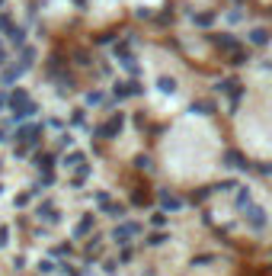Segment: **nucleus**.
Here are the masks:
<instances>
[{"mask_svg":"<svg viewBox=\"0 0 272 276\" xmlns=\"http://www.w3.org/2000/svg\"><path fill=\"white\" fill-rule=\"evenodd\" d=\"M215 190H221V193H227V190H240V186L234 183V180H221V183H215Z\"/></svg>","mask_w":272,"mask_h":276,"instance_id":"9d476101","label":"nucleus"},{"mask_svg":"<svg viewBox=\"0 0 272 276\" xmlns=\"http://www.w3.org/2000/svg\"><path fill=\"white\" fill-rule=\"evenodd\" d=\"M157 87H160L163 93H173V90H176V80H173V77H160V80H157Z\"/></svg>","mask_w":272,"mask_h":276,"instance_id":"0eeeda50","label":"nucleus"},{"mask_svg":"<svg viewBox=\"0 0 272 276\" xmlns=\"http://www.w3.org/2000/svg\"><path fill=\"white\" fill-rule=\"evenodd\" d=\"M234 209H250V186H240V190H237Z\"/></svg>","mask_w":272,"mask_h":276,"instance_id":"20e7f679","label":"nucleus"},{"mask_svg":"<svg viewBox=\"0 0 272 276\" xmlns=\"http://www.w3.org/2000/svg\"><path fill=\"white\" fill-rule=\"evenodd\" d=\"M151 221H154V225H163V221H167V215L157 212V215H151Z\"/></svg>","mask_w":272,"mask_h":276,"instance_id":"ddd939ff","label":"nucleus"},{"mask_svg":"<svg viewBox=\"0 0 272 276\" xmlns=\"http://www.w3.org/2000/svg\"><path fill=\"white\" fill-rule=\"evenodd\" d=\"M195 23H199V26H212V23H215V13H212V10H208V13H199V16H195Z\"/></svg>","mask_w":272,"mask_h":276,"instance_id":"6e6552de","label":"nucleus"},{"mask_svg":"<svg viewBox=\"0 0 272 276\" xmlns=\"http://www.w3.org/2000/svg\"><path fill=\"white\" fill-rule=\"evenodd\" d=\"M135 234H138V225H122V228H115V241L135 238Z\"/></svg>","mask_w":272,"mask_h":276,"instance_id":"423d86ee","label":"nucleus"},{"mask_svg":"<svg viewBox=\"0 0 272 276\" xmlns=\"http://www.w3.org/2000/svg\"><path fill=\"white\" fill-rule=\"evenodd\" d=\"M160 199H163V206H167V209H180V206H182L180 199H173L170 193H160Z\"/></svg>","mask_w":272,"mask_h":276,"instance_id":"1a4fd4ad","label":"nucleus"},{"mask_svg":"<svg viewBox=\"0 0 272 276\" xmlns=\"http://www.w3.org/2000/svg\"><path fill=\"white\" fill-rule=\"evenodd\" d=\"M263 68H266V71H272V61H263Z\"/></svg>","mask_w":272,"mask_h":276,"instance_id":"2eb2a0df","label":"nucleus"},{"mask_svg":"<svg viewBox=\"0 0 272 276\" xmlns=\"http://www.w3.org/2000/svg\"><path fill=\"white\" fill-rule=\"evenodd\" d=\"M212 42L218 45V49H227V52L240 49V42H237V39H230V36H212Z\"/></svg>","mask_w":272,"mask_h":276,"instance_id":"7ed1b4c3","label":"nucleus"},{"mask_svg":"<svg viewBox=\"0 0 272 276\" xmlns=\"http://www.w3.org/2000/svg\"><path fill=\"white\" fill-rule=\"evenodd\" d=\"M240 16H243L240 10H230V13H227V19H230V23H240Z\"/></svg>","mask_w":272,"mask_h":276,"instance_id":"f8f14e48","label":"nucleus"},{"mask_svg":"<svg viewBox=\"0 0 272 276\" xmlns=\"http://www.w3.org/2000/svg\"><path fill=\"white\" fill-rule=\"evenodd\" d=\"M247 219H250V225H253V228H263V225H266V209H263V206H250L247 209Z\"/></svg>","mask_w":272,"mask_h":276,"instance_id":"f03ea898","label":"nucleus"},{"mask_svg":"<svg viewBox=\"0 0 272 276\" xmlns=\"http://www.w3.org/2000/svg\"><path fill=\"white\" fill-rule=\"evenodd\" d=\"M163 241H170V238L160 231V234H151V238H147V244H151V247H157V244H163Z\"/></svg>","mask_w":272,"mask_h":276,"instance_id":"9b49d317","label":"nucleus"},{"mask_svg":"<svg viewBox=\"0 0 272 276\" xmlns=\"http://www.w3.org/2000/svg\"><path fill=\"white\" fill-rule=\"evenodd\" d=\"M272 42V29L269 26H253V29H250V45H269Z\"/></svg>","mask_w":272,"mask_h":276,"instance_id":"f257e3e1","label":"nucleus"},{"mask_svg":"<svg viewBox=\"0 0 272 276\" xmlns=\"http://www.w3.org/2000/svg\"><path fill=\"white\" fill-rule=\"evenodd\" d=\"M224 161H227V167H247V158H243L240 151H227Z\"/></svg>","mask_w":272,"mask_h":276,"instance_id":"39448f33","label":"nucleus"},{"mask_svg":"<svg viewBox=\"0 0 272 276\" xmlns=\"http://www.w3.org/2000/svg\"><path fill=\"white\" fill-rule=\"evenodd\" d=\"M256 170H263V173H269V177H272V164H256Z\"/></svg>","mask_w":272,"mask_h":276,"instance_id":"4468645a","label":"nucleus"}]
</instances>
